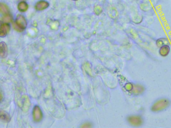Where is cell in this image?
Segmentation results:
<instances>
[{
    "label": "cell",
    "mask_w": 171,
    "mask_h": 128,
    "mask_svg": "<svg viewBox=\"0 0 171 128\" xmlns=\"http://www.w3.org/2000/svg\"><path fill=\"white\" fill-rule=\"evenodd\" d=\"M16 26L14 25V28L18 31L21 32L27 27V22L25 19L22 15H18L16 20Z\"/></svg>",
    "instance_id": "6da1fadb"
},
{
    "label": "cell",
    "mask_w": 171,
    "mask_h": 128,
    "mask_svg": "<svg viewBox=\"0 0 171 128\" xmlns=\"http://www.w3.org/2000/svg\"><path fill=\"white\" fill-rule=\"evenodd\" d=\"M33 120L36 122H39L43 118V114L39 106H35L33 111Z\"/></svg>",
    "instance_id": "7a4b0ae2"
},
{
    "label": "cell",
    "mask_w": 171,
    "mask_h": 128,
    "mask_svg": "<svg viewBox=\"0 0 171 128\" xmlns=\"http://www.w3.org/2000/svg\"><path fill=\"white\" fill-rule=\"evenodd\" d=\"M10 30V26L7 23L1 24L0 27V36L5 37Z\"/></svg>",
    "instance_id": "3957f363"
},
{
    "label": "cell",
    "mask_w": 171,
    "mask_h": 128,
    "mask_svg": "<svg viewBox=\"0 0 171 128\" xmlns=\"http://www.w3.org/2000/svg\"><path fill=\"white\" fill-rule=\"evenodd\" d=\"M1 47V53L0 55L2 58H5L8 55V48L5 43L1 42L0 44Z\"/></svg>",
    "instance_id": "277c9868"
},
{
    "label": "cell",
    "mask_w": 171,
    "mask_h": 128,
    "mask_svg": "<svg viewBox=\"0 0 171 128\" xmlns=\"http://www.w3.org/2000/svg\"><path fill=\"white\" fill-rule=\"evenodd\" d=\"M48 6H49V4L47 2L42 1L37 3V4L36 5L35 8L36 10L42 11L48 8Z\"/></svg>",
    "instance_id": "5b68a950"
},
{
    "label": "cell",
    "mask_w": 171,
    "mask_h": 128,
    "mask_svg": "<svg viewBox=\"0 0 171 128\" xmlns=\"http://www.w3.org/2000/svg\"><path fill=\"white\" fill-rule=\"evenodd\" d=\"M0 118H1V120L5 122H9L11 120L9 115L4 111L1 112Z\"/></svg>",
    "instance_id": "8992f818"
},
{
    "label": "cell",
    "mask_w": 171,
    "mask_h": 128,
    "mask_svg": "<svg viewBox=\"0 0 171 128\" xmlns=\"http://www.w3.org/2000/svg\"><path fill=\"white\" fill-rule=\"evenodd\" d=\"M28 8V6L25 2H21L18 5V9L20 11L22 12L26 11L27 10Z\"/></svg>",
    "instance_id": "52a82bcc"
},
{
    "label": "cell",
    "mask_w": 171,
    "mask_h": 128,
    "mask_svg": "<svg viewBox=\"0 0 171 128\" xmlns=\"http://www.w3.org/2000/svg\"><path fill=\"white\" fill-rule=\"evenodd\" d=\"M1 12L4 15L9 14V9L8 7L3 4L1 5Z\"/></svg>",
    "instance_id": "ba28073f"
},
{
    "label": "cell",
    "mask_w": 171,
    "mask_h": 128,
    "mask_svg": "<svg viewBox=\"0 0 171 128\" xmlns=\"http://www.w3.org/2000/svg\"><path fill=\"white\" fill-rule=\"evenodd\" d=\"M2 21H4L5 22H11L12 18L9 14L5 15L3 18L2 19Z\"/></svg>",
    "instance_id": "9c48e42d"
},
{
    "label": "cell",
    "mask_w": 171,
    "mask_h": 128,
    "mask_svg": "<svg viewBox=\"0 0 171 128\" xmlns=\"http://www.w3.org/2000/svg\"><path fill=\"white\" fill-rule=\"evenodd\" d=\"M81 127V128H90V127H91V126L90 124L85 123L83 124Z\"/></svg>",
    "instance_id": "30bf717a"
}]
</instances>
